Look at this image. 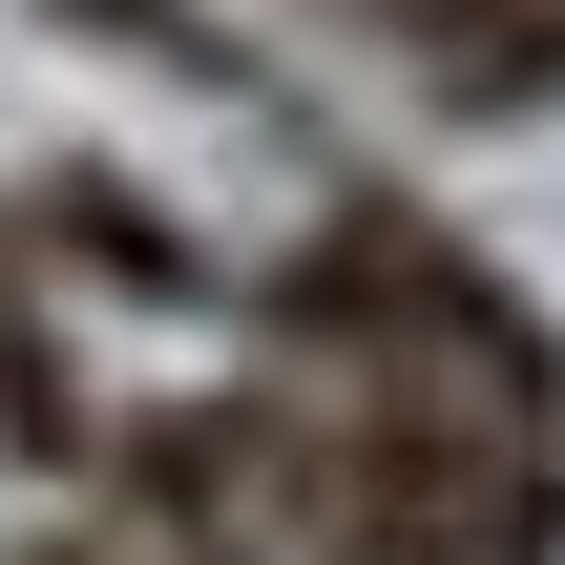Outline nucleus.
Returning <instances> with one entry per match:
<instances>
[{
  "mask_svg": "<svg viewBox=\"0 0 565 565\" xmlns=\"http://www.w3.org/2000/svg\"><path fill=\"white\" fill-rule=\"evenodd\" d=\"M294 565H565V440L482 377H335L294 398Z\"/></svg>",
  "mask_w": 565,
  "mask_h": 565,
  "instance_id": "nucleus-1",
  "label": "nucleus"
},
{
  "mask_svg": "<svg viewBox=\"0 0 565 565\" xmlns=\"http://www.w3.org/2000/svg\"><path fill=\"white\" fill-rule=\"evenodd\" d=\"M252 335L315 356V377H482L503 419L565 440V315L482 252V231H440L419 189H335V210L252 273Z\"/></svg>",
  "mask_w": 565,
  "mask_h": 565,
  "instance_id": "nucleus-2",
  "label": "nucleus"
},
{
  "mask_svg": "<svg viewBox=\"0 0 565 565\" xmlns=\"http://www.w3.org/2000/svg\"><path fill=\"white\" fill-rule=\"evenodd\" d=\"M105 524L168 565H273L294 524V398H252V377H168V398H105Z\"/></svg>",
  "mask_w": 565,
  "mask_h": 565,
  "instance_id": "nucleus-3",
  "label": "nucleus"
},
{
  "mask_svg": "<svg viewBox=\"0 0 565 565\" xmlns=\"http://www.w3.org/2000/svg\"><path fill=\"white\" fill-rule=\"evenodd\" d=\"M21 210H42V273H63V294H126V315H210V231H189L147 168H105V147H42V168H21Z\"/></svg>",
  "mask_w": 565,
  "mask_h": 565,
  "instance_id": "nucleus-4",
  "label": "nucleus"
},
{
  "mask_svg": "<svg viewBox=\"0 0 565 565\" xmlns=\"http://www.w3.org/2000/svg\"><path fill=\"white\" fill-rule=\"evenodd\" d=\"M105 461V377L63 356V294L0 315V482H84Z\"/></svg>",
  "mask_w": 565,
  "mask_h": 565,
  "instance_id": "nucleus-5",
  "label": "nucleus"
},
{
  "mask_svg": "<svg viewBox=\"0 0 565 565\" xmlns=\"http://www.w3.org/2000/svg\"><path fill=\"white\" fill-rule=\"evenodd\" d=\"M42 42H105V63H168V84H210V105H294V84H273V42H231L210 0H42Z\"/></svg>",
  "mask_w": 565,
  "mask_h": 565,
  "instance_id": "nucleus-6",
  "label": "nucleus"
},
{
  "mask_svg": "<svg viewBox=\"0 0 565 565\" xmlns=\"http://www.w3.org/2000/svg\"><path fill=\"white\" fill-rule=\"evenodd\" d=\"M21 294H63V273H42V210L0 189V315H21Z\"/></svg>",
  "mask_w": 565,
  "mask_h": 565,
  "instance_id": "nucleus-7",
  "label": "nucleus"
},
{
  "mask_svg": "<svg viewBox=\"0 0 565 565\" xmlns=\"http://www.w3.org/2000/svg\"><path fill=\"white\" fill-rule=\"evenodd\" d=\"M21 565H168V545H126V524H42Z\"/></svg>",
  "mask_w": 565,
  "mask_h": 565,
  "instance_id": "nucleus-8",
  "label": "nucleus"
}]
</instances>
